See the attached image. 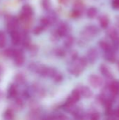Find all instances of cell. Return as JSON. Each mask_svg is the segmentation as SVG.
I'll use <instances>...</instances> for the list:
<instances>
[{
  "mask_svg": "<svg viewBox=\"0 0 119 120\" xmlns=\"http://www.w3.org/2000/svg\"><path fill=\"white\" fill-rule=\"evenodd\" d=\"M81 96H83L86 98H89L93 96V92L91 91V89L86 86H81L79 88H78Z\"/></svg>",
  "mask_w": 119,
  "mask_h": 120,
  "instance_id": "obj_12",
  "label": "cell"
},
{
  "mask_svg": "<svg viewBox=\"0 0 119 120\" xmlns=\"http://www.w3.org/2000/svg\"><path fill=\"white\" fill-rule=\"evenodd\" d=\"M90 118L91 120H97L100 118V113L97 112H93L90 113Z\"/></svg>",
  "mask_w": 119,
  "mask_h": 120,
  "instance_id": "obj_28",
  "label": "cell"
},
{
  "mask_svg": "<svg viewBox=\"0 0 119 120\" xmlns=\"http://www.w3.org/2000/svg\"><path fill=\"white\" fill-rule=\"evenodd\" d=\"M82 13L83 12H81V11H79L77 9L74 8V10H73V11L72 13V16L74 18H79V17H80Z\"/></svg>",
  "mask_w": 119,
  "mask_h": 120,
  "instance_id": "obj_29",
  "label": "cell"
},
{
  "mask_svg": "<svg viewBox=\"0 0 119 120\" xmlns=\"http://www.w3.org/2000/svg\"><path fill=\"white\" fill-rule=\"evenodd\" d=\"M13 51L14 50H12V49H7L5 52H6V55L8 56H13Z\"/></svg>",
  "mask_w": 119,
  "mask_h": 120,
  "instance_id": "obj_32",
  "label": "cell"
},
{
  "mask_svg": "<svg viewBox=\"0 0 119 120\" xmlns=\"http://www.w3.org/2000/svg\"><path fill=\"white\" fill-rule=\"evenodd\" d=\"M23 106V103L22 101V100L20 98H18L17 100H15V108L18 109H21Z\"/></svg>",
  "mask_w": 119,
  "mask_h": 120,
  "instance_id": "obj_27",
  "label": "cell"
},
{
  "mask_svg": "<svg viewBox=\"0 0 119 120\" xmlns=\"http://www.w3.org/2000/svg\"><path fill=\"white\" fill-rule=\"evenodd\" d=\"M4 118L6 120H11L13 118V112L11 110H7L4 113Z\"/></svg>",
  "mask_w": 119,
  "mask_h": 120,
  "instance_id": "obj_25",
  "label": "cell"
},
{
  "mask_svg": "<svg viewBox=\"0 0 119 120\" xmlns=\"http://www.w3.org/2000/svg\"><path fill=\"white\" fill-rule=\"evenodd\" d=\"M15 81L18 84H22L25 82V77L22 74H17L16 76L15 77Z\"/></svg>",
  "mask_w": 119,
  "mask_h": 120,
  "instance_id": "obj_20",
  "label": "cell"
},
{
  "mask_svg": "<svg viewBox=\"0 0 119 120\" xmlns=\"http://www.w3.org/2000/svg\"><path fill=\"white\" fill-rule=\"evenodd\" d=\"M43 29H44V28H43L42 26L39 25V26H37V27H36L34 28V33L36 34H40V33L43 31Z\"/></svg>",
  "mask_w": 119,
  "mask_h": 120,
  "instance_id": "obj_30",
  "label": "cell"
},
{
  "mask_svg": "<svg viewBox=\"0 0 119 120\" xmlns=\"http://www.w3.org/2000/svg\"><path fill=\"white\" fill-rule=\"evenodd\" d=\"M13 57L14 58L15 63L18 66H20V65H22L23 64V63L25 61V57H24V56H23L21 51H20V50H14Z\"/></svg>",
  "mask_w": 119,
  "mask_h": 120,
  "instance_id": "obj_8",
  "label": "cell"
},
{
  "mask_svg": "<svg viewBox=\"0 0 119 120\" xmlns=\"http://www.w3.org/2000/svg\"><path fill=\"white\" fill-rule=\"evenodd\" d=\"M6 34L4 32L0 31V48H3L6 46Z\"/></svg>",
  "mask_w": 119,
  "mask_h": 120,
  "instance_id": "obj_21",
  "label": "cell"
},
{
  "mask_svg": "<svg viewBox=\"0 0 119 120\" xmlns=\"http://www.w3.org/2000/svg\"><path fill=\"white\" fill-rule=\"evenodd\" d=\"M113 8L116 10H119V0H113L112 3Z\"/></svg>",
  "mask_w": 119,
  "mask_h": 120,
  "instance_id": "obj_31",
  "label": "cell"
},
{
  "mask_svg": "<svg viewBox=\"0 0 119 120\" xmlns=\"http://www.w3.org/2000/svg\"><path fill=\"white\" fill-rule=\"evenodd\" d=\"M110 96L116 97L119 93V82L116 80H112L107 85Z\"/></svg>",
  "mask_w": 119,
  "mask_h": 120,
  "instance_id": "obj_4",
  "label": "cell"
},
{
  "mask_svg": "<svg viewBox=\"0 0 119 120\" xmlns=\"http://www.w3.org/2000/svg\"><path fill=\"white\" fill-rule=\"evenodd\" d=\"M52 77L53 78V79H54L55 82H61L62 79V75H61L60 73H59L58 72H55V74L53 75V76Z\"/></svg>",
  "mask_w": 119,
  "mask_h": 120,
  "instance_id": "obj_26",
  "label": "cell"
},
{
  "mask_svg": "<svg viewBox=\"0 0 119 120\" xmlns=\"http://www.w3.org/2000/svg\"><path fill=\"white\" fill-rule=\"evenodd\" d=\"M100 32L99 28L95 25H88L81 32V37L83 41L90 40L95 37H96L98 33Z\"/></svg>",
  "mask_w": 119,
  "mask_h": 120,
  "instance_id": "obj_2",
  "label": "cell"
},
{
  "mask_svg": "<svg viewBox=\"0 0 119 120\" xmlns=\"http://www.w3.org/2000/svg\"><path fill=\"white\" fill-rule=\"evenodd\" d=\"M100 71L101 74L105 77V78H106L108 81L110 82L113 79V74L112 73L111 70H109L107 65L102 64L100 66Z\"/></svg>",
  "mask_w": 119,
  "mask_h": 120,
  "instance_id": "obj_7",
  "label": "cell"
},
{
  "mask_svg": "<svg viewBox=\"0 0 119 120\" xmlns=\"http://www.w3.org/2000/svg\"><path fill=\"white\" fill-rule=\"evenodd\" d=\"M43 7L45 8H46V9H48V8H49V6H50V4H49V2H48V1H43Z\"/></svg>",
  "mask_w": 119,
  "mask_h": 120,
  "instance_id": "obj_33",
  "label": "cell"
},
{
  "mask_svg": "<svg viewBox=\"0 0 119 120\" xmlns=\"http://www.w3.org/2000/svg\"><path fill=\"white\" fill-rule=\"evenodd\" d=\"M33 13V10L32 7L29 5H25L22 6L20 13V18L23 20H28L30 18Z\"/></svg>",
  "mask_w": 119,
  "mask_h": 120,
  "instance_id": "obj_6",
  "label": "cell"
},
{
  "mask_svg": "<svg viewBox=\"0 0 119 120\" xmlns=\"http://www.w3.org/2000/svg\"><path fill=\"white\" fill-rule=\"evenodd\" d=\"M40 23H41L40 25L42 26L43 28H45V27H48L49 25L50 22H49V20H48V19L47 17H43V18H42L41 19Z\"/></svg>",
  "mask_w": 119,
  "mask_h": 120,
  "instance_id": "obj_24",
  "label": "cell"
},
{
  "mask_svg": "<svg viewBox=\"0 0 119 120\" xmlns=\"http://www.w3.org/2000/svg\"><path fill=\"white\" fill-rule=\"evenodd\" d=\"M78 58V53L76 51H72L68 53V58L69 60L72 62Z\"/></svg>",
  "mask_w": 119,
  "mask_h": 120,
  "instance_id": "obj_22",
  "label": "cell"
},
{
  "mask_svg": "<svg viewBox=\"0 0 119 120\" xmlns=\"http://www.w3.org/2000/svg\"><path fill=\"white\" fill-rule=\"evenodd\" d=\"M98 13V11L96 7L92 6L90 8H89L87 11V16L89 18H94L97 16Z\"/></svg>",
  "mask_w": 119,
  "mask_h": 120,
  "instance_id": "obj_17",
  "label": "cell"
},
{
  "mask_svg": "<svg viewBox=\"0 0 119 120\" xmlns=\"http://www.w3.org/2000/svg\"><path fill=\"white\" fill-rule=\"evenodd\" d=\"M98 56H99V52L97 49L96 48H91L87 52L86 59L88 63H90V64H93L97 60Z\"/></svg>",
  "mask_w": 119,
  "mask_h": 120,
  "instance_id": "obj_5",
  "label": "cell"
},
{
  "mask_svg": "<svg viewBox=\"0 0 119 120\" xmlns=\"http://www.w3.org/2000/svg\"><path fill=\"white\" fill-rule=\"evenodd\" d=\"M88 82L89 84L95 89L100 88L104 84V80L103 79L97 75H91L88 77Z\"/></svg>",
  "mask_w": 119,
  "mask_h": 120,
  "instance_id": "obj_3",
  "label": "cell"
},
{
  "mask_svg": "<svg viewBox=\"0 0 119 120\" xmlns=\"http://www.w3.org/2000/svg\"><path fill=\"white\" fill-rule=\"evenodd\" d=\"M11 41L13 44H18L21 41V35L20 34L15 30L11 32Z\"/></svg>",
  "mask_w": 119,
  "mask_h": 120,
  "instance_id": "obj_15",
  "label": "cell"
},
{
  "mask_svg": "<svg viewBox=\"0 0 119 120\" xmlns=\"http://www.w3.org/2000/svg\"><path fill=\"white\" fill-rule=\"evenodd\" d=\"M17 94H18V91H17L16 86L14 85H12L8 89V96L11 98H15Z\"/></svg>",
  "mask_w": 119,
  "mask_h": 120,
  "instance_id": "obj_19",
  "label": "cell"
},
{
  "mask_svg": "<svg viewBox=\"0 0 119 120\" xmlns=\"http://www.w3.org/2000/svg\"><path fill=\"white\" fill-rule=\"evenodd\" d=\"M109 18L107 15H102L99 18V22L100 25L102 28L106 29L109 27Z\"/></svg>",
  "mask_w": 119,
  "mask_h": 120,
  "instance_id": "obj_13",
  "label": "cell"
},
{
  "mask_svg": "<svg viewBox=\"0 0 119 120\" xmlns=\"http://www.w3.org/2000/svg\"><path fill=\"white\" fill-rule=\"evenodd\" d=\"M88 63V62L86 58H77L76 60L71 62V64L68 68V70L72 75L79 76L83 72V71L87 66Z\"/></svg>",
  "mask_w": 119,
  "mask_h": 120,
  "instance_id": "obj_1",
  "label": "cell"
},
{
  "mask_svg": "<svg viewBox=\"0 0 119 120\" xmlns=\"http://www.w3.org/2000/svg\"><path fill=\"white\" fill-rule=\"evenodd\" d=\"M99 46L100 47V49L103 51H109L112 49H115V47L114 46L113 44H111L109 41L106 40V39H102L99 41Z\"/></svg>",
  "mask_w": 119,
  "mask_h": 120,
  "instance_id": "obj_11",
  "label": "cell"
},
{
  "mask_svg": "<svg viewBox=\"0 0 119 120\" xmlns=\"http://www.w3.org/2000/svg\"><path fill=\"white\" fill-rule=\"evenodd\" d=\"M104 58L106 60L110 63H115L116 60V50L112 49L109 51H104Z\"/></svg>",
  "mask_w": 119,
  "mask_h": 120,
  "instance_id": "obj_9",
  "label": "cell"
},
{
  "mask_svg": "<svg viewBox=\"0 0 119 120\" xmlns=\"http://www.w3.org/2000/svg\"><path fill=\"white\" fill-rule=\"evenodd\" d=\"M74 43V39L71 35H67L65 40V46L66 47H71Z\"/></svg>",
  "mask_w": 119,
  "mask_h": 120,
  "instance_id": "obj_18",
  "label": "cell"
},
{
  "mask_svg": "<svg viewBox=\"0 0 119 120\" xmlns=\"http://www.w3.org/2000/svg\"><path fill=\"white\" fill-rule=\"evenodd\" d=\"M114 115H115V117L119 118V107L114 111Z\"/></svg>",
  "mask_w": 119,
  "mask_h": 120,
  "instance_id": "obj_34",
  "label": "cell"
},
{
  "mask_svg": "<svg viewBox=\"0 0 119 120\" xmlns=\"http://www.w3.org/2000/svg\"><path fill=\"white\" fill-rule=\"evenodd\" d=\"M56 32L58 35L61 37L63 36H66L68 33V27L66 24H62L60 25L58 28L56 30Z\"/></svg>",
  "mask_w": 119,
  "mask_h": 120,
  "instance_id": "obj_14",
  "label": "cell"
},
{
  "mask_svg": "<svg viewBox=\"0 0 119 120\" xmlns=\"http://www.w3.org/2000/svg\"><path fill=\"white\" fill-rule=\"evenodd\" d=\"M84 8H85V6H84L83 4L81 1H76V3L74 5V8L77 9L79 11H81V12L83 11Z\"/></svg>",
  "mask_w": 119,
  "mask_h": 120,
  "instance_id": "obj_23",
  "label": "cell"
},
{
  "mask_svg": "<svg viewBox=\"0 0 119 120\" xmlns=\"http://www.w3.org/2000/svg\"><path fill=\"white\" fill-rule=\"evenodd\" d=\"M107 34L113 42L116 41L119 39V29L116 27H111L107 31Z\"/></svg>",
  "mask_w": 119,
  "mask_h": 120,
  "instance_id": "obj_10",
  "label": "cell"
},
{
  "mask_svg": "<svg viewBox=\"0 0 119 120\" xmlns=\"http://www.w3.org/2000/svg\"><path fill=\"white\" fill-rule=\"evenodd\" d=\"M70 112H72V115L75 118H76V119H81V118H83V110L79 108H74V107Z\"/></svg>",
  "mask_w": 119,
  "mask_h": 120,
  "instance_id": "obj_16",
  "label": "cell"
}]
</instances>
